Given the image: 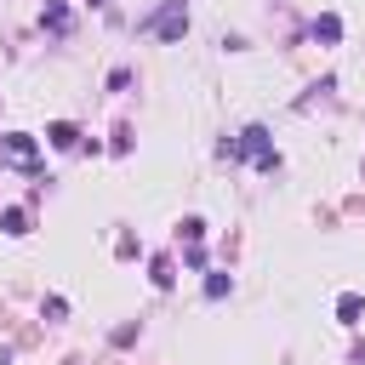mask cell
Here are the masks:
<instances>
[{
    "label": "cell",
    "mask_w": 365,
    "mask_h": 365,
    "mask_svg": "<svg viewBox=\"0 0 365 365\" xmlns=\"http://www.w3.org/2000/svg\"><path fill=\"white\" fill-rule=\"evenodd\" d=\"M314 40H343V18H337V12L314 18Z\"/></svg>",
    "instance_id": "obj_7"
},
{
    "label": "cell",
    "mask_w": 365,
    "mask_h": 365,
    "mask_svg": "<svg viewBox=\"0 0 365 365\" xmlns=\"http://www.w3.org/2000/svg\"><path fill=\"white\" fill-rule=\"evenodd\" d=\"M206 297H211V303L228 297V274H211V280H206Z\"/></svg>",
    "instance_id": "obj_8"
},
{
    "label": "cell",
    "mask_w": 365,
    "mask_h": 365,
    "mask_svg": "<svg viewBox=\"0 0 365 365\" xmlns=\"http://www.w3.org/2000/svg\"><path fill=\"white\" fill-rule=\"evenodd\" d=\"M143 34H160V40H182L189 34V12H182V0H166V6L154 12V18H143Z\"/></svg>",
    "instance_id": "obj_1"
},
{
    "label": "cell",
    "mask_w": 365,
    "mask_h": 365,
    "mask_svg": "<svg viewBox=\"0 0 365 365\" xmlns=\"http://www.w3.org/2000/svg\"><path fill=\"white\" fill-rule=\"evenodd\" d=\"M46 143H52V149H74V143H80V131H74L69 120H58V126H46Z\"/></svg>",
    "instance_id": "obj_5"
},
{
    "label": "cell",
    "mask_w": 365,
    "mask_h": 365,
    "mask_svg": "<svg viewBox=\"0 0 365 365\" xmlns=\"http://www.w3.org/2000/svg\"><path fill=\"white\" fill-rule=\"evenodd\" d=\"M0 228H6L12 240H23V234H29V211H23V206H6V211H0Z\"/></svg>",
    "instance_id": "obj_4"
},
{
    "label": "cell",
    "mask_w": 365,
    "mask_h": 365,
    "mask_svg": "<svg viewBox=\"0 0 365 365\" xmlns=\"http://www.w3.org/2000/svg\"><path fill=\"white\" fill-rule=\"evenodd\" d=\"M40 23L52 29V34H69V23H74V18H69V6H63V0H46V12H40Z\"/></svg>",
    "instance_id": "obj_3"
},
{
    "label": "cell",
    "mask_w": 365,
    "mask_h": 365,
    "mask_svg": "<svg viewBox=\"0 0 365 365\" xmlns=\"http://www.w3.org/2000/svg\"><path fill=\"white\" fill-rule=\"evenodd\" d=\"M359 314H365V297H337V319H343V326H359Z\"/></svg>",
    "instance_id": "obj_6"
},
{
    "label": "cell",
    "mask_w": 365,
    "mask_h": 365,
    "mask_svg": "<svg viewBox=\"0 0 365 365\" xmlns=\"http://www.w3.org/2000/svg\"><path fill=\"white\" fill-rule=\"evenodd\" d=\"M0 160L34 171V137H29V131H6V137H0Z\"/></svg>",
    "instance_id": "obj_2"
}]
</instances>
